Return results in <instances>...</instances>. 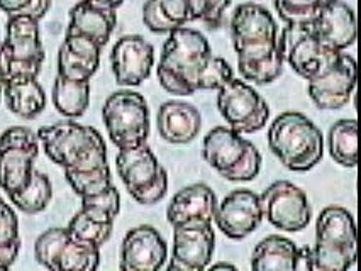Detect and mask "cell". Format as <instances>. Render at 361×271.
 Listing matches in <instances>:
<instances>
[{"mask_svg":"<svg viewBox=\"0 0 361 271\" xmlns=\"http://www.w3.org/2000/svg\"><path fill=\"white\" fill-rule=\"evenodd\" d=\"M157 75L159 85L168 94L180 97L194 95L199 90H219L234 78L231 65L212 53L207 37L185 26L168 34Z\"/></svg>","mask_w":361,"mask_h":271,"instance_id":"6da1fadb","label":"cell"},{"mask_svg":"<svg viewBox=\"0 0 361 271\" xmlns=\"http://www.w3.org/2000/svg\"><path fill=\"white\" fill-rule=\"evenodd\" d=\"M231 41L238 54V70L245 82L270 85L283 73L279 48L280 27L262 4H239L231 18Z\"/></svg>","mask_w":361,"mask_h":271,"instance_id":"7a4b0ae2","label":"cell"},{"mask_svg":"<svg viewBox=\"0 0 361 271\" xmlns=\"http://www.w3.org/2000/svg\"><path fill=\"white\" fill-rule=\"evenodd\" d=\"M46 156L63 172H90L109 165L107 146L95 127L75 120H61L36 132Z\"/></svg>","mask_w":361,"mask_h":271,"instance_id":"3957f363","label":"cell"},{"mask_svg":"<svg viewBox=\"0 0 361 271\" xmlns=\"http://www.w3.org/2000/svg\"><path fill=\"white\" fill-rule=\"evenodd\" d=\"M268 148L287 170L310 172L324 156L321 129L302 112L288 111L275 118L268 127Z\"/></svg>","mask_w":361,"mask_h":271,"instance_id":"277c9868","label":"cell"},{"mask_svg":"<svg viewBox=\"0 0 361 271\" xmlns=\"http://www.w3.org/2000/svg\"><path fill=\"white\" fill-rule=\"evenodd\" d=\"M205 163L228 182H253L262 172V153L243 134L217 126L202 143Z\"/></svg>","mask_w":361,"mask_h":271,"instance_id":"5b68a950","label":"cell"},{"mask_svg":"<svg viewBox=\"0 0 361 271\" xmlns=\"http://www.w3.org/2000/svg\"><path fill=\"white\" fill-rule=\"evenodd\" d=\"M283 61L305 82L322 77L338 65L343 51H336L314 34L310 23L285 24L279 34Z\"/></svg>","mask_w":361,"mask_h":271,"instance_id":"8992f818","label":"cell"},{"mask_svg":"<svg viewBox=\"0 0 361 271\" xmlns=\"http://www.w3.org/2000/svg\"><path fill=\"white\" fill-rule=\"evenodd\" d=\"M117 173L129 195L141 206H154L168 194V173L148 143L119 149Z\"/></svg>","mask_w":361,"mask_h":271,"instance_id":"52a82bcc","label":"cell"},{"mask_svg":"<svg viewBox=\"0 0 361 271\" xmlns=\"http://www.w3.org/2000/svg\"><path fill=\"white\" fill-rule=\"evenodd\" d=\"M102 119L117 149L136 148L148 143L149 107L146 99L137 92L117 90L109 95L102 107Z\"/></svg>","mask_w":361,"mask_h":271,"instance_id":"ba28073f","label":"cell"},{"mask_svg":"<svg viewBox=\"0 0 361 271\" xmlns=\"http://www.w3.org/2000/svg\"><path fill=\"white\" fill-rule=\"evenodd\" d=\"M217 108L229 129L238 134L262 131L270 120V106L250 83L239 78L231 80L217 90Z\"/></svg>","mask_w":361,"mask_h":271,"instance_id":"9c48e42d","label":"cell"},{"mask_svg":"<svg viewBox=\"0 0 361 271\" xmlns=\"http://www.w3.org/2000/svg\"><path fill=\"white\" fill-rule=\"evenodd\" d=\"M35 258L51 271H94L100 265V248L73 239L66 227H53L36 239Z\"/></svg>","mask_w":361,"mask_h":271,"instance_id":"30bf717a","label":"cell"},{"mask_svg":"<svg viewBox=\"0 0 361 271\" xmlns=\"http://www.w3.org/2000/svg\"><path fill=\"white\" fill-rule=\"evenodd\" d=\"M39 139L32 129L12 126L0 134V189L6 194L23 190L35 172Z\"/></svg>","mask_w":361,"mask_h":271,"instance_id":"8fae6325","label":"cell"},{"mask_svg":"<svg viewBox=\"0 0 361 271\" xmlns=\"http://www.w3.org/2000/svg\"><path fill=\"white\" fill-rule=\"evenodd\" d=\"M6 77L29 75L39 77L44 63V48L41 41L39 20L27 15H9L6 26Z\"/></svg>","mask_w":361,"mask_h":271,"instance_id":"7c38bea8","label":"cell"},{"mask_svg":"<svg viewBox=\"0 0 361 271\" xmlns=\"http://www.w3.org/2000/svg\"><path fill=\"white\" fill-rule=\"evenodd\" d=\"M263 219L275 229L300 232L312 219V207L305 191L288 180L274 182L259 195Z\"/></svg>","mask_w":361,"mask_h":271,"instance_id":"4fadbf2b","label":"cell"},{"mask_svg":"<svg viewBox=\"0 0 361 271\" xmlns=\"http://www.w3.org/2000/svg\"><path fill=\"white\" fill-rule=\"evenodd\" d=\"M216 232L212 222H185L173 227V246L166 268L170 271H202L212 263Z\"/></svg>","mask_w":361,"mask_h":271,"instance_id":"5bb4252c","label":"cell"},{"mask_svg":"<svg viewBox=\"0 0 361 271\" xmlns=\"http://www.w3.org/2000/svg\"><path fill=\"white\" fill-rule=\"evenodd\" d=\"M212 222H216L219 231L229 239H246L263 222L259 195L247 189L233 190L217 202Z\"/></svg>","mask_w":361,"mask_h":271,"instance_id":"9a60e30c","label":"cell"},{"mask_svg":"<svg viewBox=\"0 0 361 271\" xmlns=\"http://www.w3.org/2000/svg\"><path fill=\"white\" fill-rule=\"evenodd\" d=\"M111 66L117 85L140 87L154 66V48L140 34L123 36L111 51Z\"/></svg>","mask_w":361,"mask_h":271,"instance_id":"2e32d148","label":"cell"},{"mask_svg":"<svg viewBox=\"0 0 361 271\" xmlns=\"http://www.w3.org/2000/svg\"><path fill=\"white\" fill-rule=\"evenodd\" d=\"M168 260V246L158 229L137 226L128 231L121 244L119 268L123 271H158Z\"/></svg>","mask_w":361,"mask_h":271,"instance_id":"e0dca14e","label":"cell"},{"mask_svg":"<svg viewBox=\"0 0 361 271\" xmlns=\"http://www.w3.org/2000/svg\"><path fill=\"white\" fill-rule=\"evenodd\" d=\"M356 89V61L341 53L338 65L322 77L307 82V94L321 111H339L350 102Z\"/></svg>","mask_w":361,"mask_h":271,"instance_id":"ac0fdd59","label":"cell"},{"mask_svg":"<svg viewBox=\"0 0 361 271\" xmlns=\"http://www.w3.org/2000/svg\"><path fill=\"white\" fill-rule=\"evenodd\" d=\"M310 26L314 34L336 51H344L356 41V14L344 0L324 4Z\"/></svg>","mask_w":361,"mask_h":271,"instance_id":"d6986e66","label":"cell"},{"mask_svg":"<svg viewBox=\"0 0 361 271\" xmlns=\"http://www.w3.org/2000/svg\"><path fill=\"white\" fill-rule=\"evenodd\" d=\"M158 134L170 144H188L197 139L202 129L199 108L183 100H168L158 108Z\"/></svg>","mask_w":361,"mask_h":271,"instance_id":"ffe728a7","label":"cell"},{"mask_svg":"<svg viewBox=\"0 0 361 271\" xmlns=\"http://www.w3.org/2000/svg\"><path fill=\"white\" fill-rule=\"evenodd\" d=\"M217 197L205 183H194L176 191L166 207V220L171 227L185 222H212Z\"/></svg>","mask_w":361,"mask_h":271,"instance_id":"44dd1931","label":"cell"},{"mask_svg":"<svg viewBox=\"0 0 361 271\" xmlns=\"http://www.w3.org/2000/svg\"><path fill=\"white\" fill-rule=\"evenodd\" d=\"M102 48L95 41L77 34H65L58 49V75L68 80H92L100 65Z\"/></svg>","mask_w":361,"mask_h":271,"instance_id":"7402d4cb","label":"cell"},{"mask_svg":"<svg viewBox=\"0 0 361 271\" xmlns=\"http://www.w3.org/2000/svg\"><path fill=\"white\" fill-rule=\"evenodd\" d=\"M117 24V11L107 9L90 0H80L70 11L66 34H77L95 41L104 48L111 39Z\"/></svg>","mask_w":361,"mask_h":271,"instance_id":"603a6c76","label":"cell"},{"mask_svg":"<svg viewBox=\"0 0 361 271\" xmlns=\"http://www.w3.org/2000/svg\"><path fill=\"white\" fill-rule=\"evenodd\" d=\"M316 246L356 254V222L348 208H322L316 220Z\"/></svg>","mask_w":361,"mask_h":271,"instance_id":"cb8c5ba5","label":"cell"},{"mask_svg":"<svg viewBox=\"0 0 361 271\" xmlns=\"http://www.w3.org/2000/svg\"><path fill=\"white\" fill-rule=\"evenodd\" d=\"M4 99L7 108L20 119H36L46 107V94L37 77L16 75L4 85Z\"/></svg>","mask_w":361,"mask_h":271,"instance_id":"d4e9b609","label":"cell"},{"mask_svg":"<svg viewBox=\"0 0 361 271\" xmlns=\"http://www.w3.org/2000/svg\"><path fill=\"white\" fill-rule=\"evenodd\" d=\"M142 23L154 34H170L192 23L188 0H146Z\"/></svg>","mask_w":361,"mask_h":271,"instance_id":"484cf974","label":"cell"},{"mask_svg":"<svg viewBox=\"0 0 361 271\" xmlns=\"http://www.w3.org/2000/svg\"><path fill=\"white\" fill-rule=\"evenodd\" d=\"M297 246L287 237L271 234L259 241L251 253V268L256 271H292L295 268Z\"/></svg>","mask_w":361,"mask_h":271,"instance_id":"4316f807","label":"cell"},{"mask_svg":"<svg viewBox=\"0 0 361 271\" xmlns=\"http://www.w3.org/2000/svg\"><path fill=\"white\" fill-rule=\"evenodd\" d=\"M51 100L54 108L65 118H82L90 103V80H68L56 75Z\"/></svg>","mask_w":361,"mask_h":271,"instance_id":"83f0119b","label":"cell"},{"mask_svg":"<svg viewBox=\"0 0 361 271\" xmlns=\"http://www.w3.org/2000/svg\"><path fill=\"white\" fill-rule=\"evenodd\" d=\"M327 149L334 163L344 168L358 165V122L356 119H339L329 129Z\"/></svg>","mask_w":361,"mask_h":271,"instance_id":"f1b7e54d","label":"cell"},{"mask_svg":"<svg viewBox=\"0 0 361 271\" xmlns=\"http://www.w3.org/2000/svg\"><path fill=\"white\" fill-rule=\"evenodd\" d=\"M7 195H9V200L20 212L35 215L46 210V207L49 206L53 198V185L44 173L35 170L31 180H29L23 190L12 191V194Z\"/></svg>","mask_w":361,"mask_h":271,"instance_id":"f546056e","label":"cell"},{"mask_svg":"<svg viewBox=\"0 0 361 271\" xmlns=\"http://www.w3.org/2000/svg\"><path fill=\"white\" fill-rule=\"evenodd\" d=\"M68 234L73 239L83 241V243L94 244L97 248H102L104 244L111 239L112 231H114V224L102 222V220L92 219L82 210H78L70 220L68 227H66Z\"/></svg>","mask_w":361,"mask_h":271,"instance_id":"4dcf8cb0","label":"cell"},{"mask_svg":"<svg viewBox=\"0 0 361 271\" xmlns=\"http://www.w3.org/2000/svg\"><path fill=\"white\" fill-rule=\"evenodd\" d=\"M80 210L92 219L102 220V222L114 224L116 217L121 212V195L114 185L100 194L88 195L80 198Z\"/></svg>","mask_w":361,"mask_h":271,"instance_id":"1f68e13d","label":"cell"},{"mask_svg":"<svg viewBox=\"0 0 361 271\" xmlns=\"http://www.w3.org/2000/svg\"><path fill=\"white\" fill-rule=\"evenodd\" d=\"M66 182L71 187V190L78 195L80 198L88 197V195L100 194L112 187V175L109 165L100 166V168L90 170V172H63Z\"/></svg>","mask_w":361,"mask_h":271,"instance_id":"d6a6232c","label":"cell"},{"mask_svg":"<svg viewBox=\"0 0 361 271\" xmlns=\"http://www.w3.org/2000/svg\"><path fill=\"white\" fill-rule=\"evenodd\" d=\"M275 11L285 24L312 23L321 12L322 0H274Z\"/></svg>","mask_w":361,"mask_h":271,"instance_id":"836d02e7","label":"cell"},{"mask_svg":"<svg viewBox=\"0 0 361 271\" xmlns=\"http://www.w3.org/2000/svg\"><path fill=\"white\" fill-rule=\"evenodd\" d=\"M231 2L233 0H188L192 23L200 20V23H204L205 26L211 29L221 27Z\"/></svg>","mask_w":361,"mask_h":271,"instance_id":"e575fe53","label":"cell"},{"mask_svg":"<svg viewBox=\"0 0 361 271\" xmlns=\"http://www.w3.org/2000/svg\"><path fill=\"white\" fill-rule=\"evenodd\" d=\"M51 0H0V11L9 15H27L41 20L48 14Z\"/></svg>","mask_w":361,"mask_h":271,"instance_id":"d590c367","label":"cell"},{"mask_svg":"<svg viewBox=\"0 0 361 271\" xmlns=\"http://www.w3.org/2000/svg\"><path fill=\"white\" fill-rule=\"evenodd\" d=\"M19 239L18 215L6 200L0 198V246H9Z\"/></svg>","mask_w":361,"mask_h":271,"instance_id":"8d00e7d4","label":"cell"},{"mask_svg":"<svg viewBox=\"0 0 361 271\" xmlns=\"http://www.w3.org/2000/svg\"><path fill=\"white\" fill-rule=\"evenodd\" d=\"M20 251V239L9 246H0V271L9 270L18 260Z\"/></svg>","mask_w":361,"mask_h":271,"instance_id":"74e56055","label":"cell"},{"mask_svg":"<svg viewBox=\"0 0 361 271\" xmlns=\"http://www.w3.org/2000/svg\"><path fill=\"white\" fill-rule=\"evenodd\" d=\"M293 270H302V271H310V270H314L312 248H310V246H304V248L297 249L295 268H293Z\"/></svg>","mask_w":361,"mask_h":271,"instance_id":"f35d334b","label":"cell"},{"mask_svg":"<svg viewBox=\"0 0 361 271\" xmlns=\"http://www.w3.org/2000/svg\"><path fill=\"white\" fill-rule=\"evenodd\" d=\"M90 2L99 4V6H102V7H107V9L117 11L121 6H123L124 0H90Z\"/></svg>","mask_w":361,"mask_h":271,"instance_id":"ab89813d","label":"cell"},{"mask_svg":"<svg viewBox=\"0 0 361 271\" xmlns=\"http://www.w3.org/2000/svg\"><path fill=\"white\" fill-rule=\"evenodd\" d=\"M209 268L212 270H236V266L231 265V263H216V265H209Z\"/></svg>","mask_w":361,"mask_h":271,"instance_id":"60d3db41","label":"cell"},{"mask_svg":"<svg viewBox=\"0 0 361 271\" xmlns=\"http://www.w3.org/2000/svg\"><path fill=\"white\" fill-rule=\"evenodd\" d=\"M6 72H4V68H0V102H2V97H4V85H6Z\"/></svg>","mask_w":361,"mask_h":271,"instance_id":"b9f144b4","label":"cell"},{"mask_svg":"<svg viewBox=\"0 0 361 271\" xmlns=\"http://www.w3.org/2000/svg\"><path fill=\"white\" fill-rule=\"evenodd\" d=\"M324 4H329V2H334V0H322Z\"/></svg>","mask_w":361,"mask_h":271,"instance_id":"7bdbcfd3","label":"cell"}]
</instances>
